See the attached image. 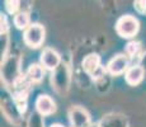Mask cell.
Instances as JSON below:
<instances>
[{
  "label": "cell",
  "instance_id": "cell-17",
  "mask_svg": "<svg viewBox=\"0 0 146 127\" xmlns=\"http://www.w3.org/2000/svg\"><path fill=\"white\" fill-rule=\"evenodd\" d=\"M8 32V22H7V17L4 14H1V35H7Z\"/></svg>",
  "mask_w": 146,
  "mask_h": 127
},
{
  "label": "cell",
  "instance_id": "cell-19",
  "mask_svg": "<svg viewBox=\"0 0 146 127\" xmlns=\"http://www.w3.org/2000/svg\"><path fill=\"white\" fill-rule=\"evenodd\" d=\"M89 127H99V125H97V123H95V125H94V123H92Z\"/></svg>",
  "mask_w": 146,
  "mask_h": 127
},
{
  "label": "cell",
  "instance_id": "cell-9",
  "mask_svg": "<svg viewBox=\"0 0 146 127\" xmlns=\"http://www.w3.org/2000/svg\"><path fill=\"white\" fill-rule=\"evenodd\" d=\"M36 108L41 116H48L56 111V104L51 97L46 94H41L36 100Z\"/></svg>",
  "mask_w": 146,
  "mask_h": 127
},
{
  "label": "cell",
  "instance_id": "cell-13",
  "mask_svg": "<svg viewBox=\"0 0 146 127\" xmlns=\"http://www.w3.org/2000/svg\"><path fill=\"white\" fill-rule=\"evenodd\" d=\"M140 50V43L139 42H130V43L127 45V47H126V53H127V57L128 59H132L135 56L137 55V52H139Z\"/></svg>",
  "mask_w": 146,
  "mask_h": 127
},
{
  "label": "cell",
  "instance_id": "cell-8",
  "mask_svg": "<svg viewBox=\"0 0 146 127\" xmlns=\"http://www.w3.org/2000/svg\"><path fill=\"white\" fill-rule=\"evenodd\" d=\"M128 63L130 59L127 57V55H117L116 57H113L107 65V70L111 75H121L122 72H125L126 70H128Z\"/></svg>",
  "mask_w": 146,
  "mask_h": 127
},
{
  "label": "cell",
  "instance_id": "cell-12",
  "mask_svg": "<svg viewBox=\"0 0 146 127\" xmlns=\"http://www.w3.org/2000/svg\"><path fill=\"white\" fill-rule=\"evenodd\" d=\"M14 24L18 29H27L29 27V14L26 12H21L14 17Z\"/></svg>",
  "mask_w": 146,
  "mask_h": 127
},
{
  "label": "cell",
  "instance_id": "cell-3",
  "mask_svg": "<svg viewBox=\"0 0 146 127\" xmlns=\"http://www.w3.org/2000/svg\"><path fill=\"white\" fill-rule=\"evenodd\" d=\"M44 27L38 23H33L24 32V42L32 49H38L44 41Z\"/></svg>",
  "mask_w": 146,
  "mask_h": 127
},
{
  "label": "cell",
  "instance_id": "cell-5",
  "mask_svg": "<svg viewBox=\"0 0 146 127\" xmlns=\"http://www.w3.org/2000/svg\"><path fill=\"white\" fill-rule=\"evenodd\" d=\"M83 70L93 78L104 76V70L100 66V57L97 53H90L83 60Z\"/></svg>",
  "mask_w": 146,
  "mask_h": 127
},
{
  "label": "cell",
  "instance_id": "cell-10",
  "mask_svg": "<svg viewBox=\"0 0 146 127\" xmlns=\"http://www.w3.org/2000/svg\"><path fill=\"white\" fill-rule=\"evenodd\" d=\"M145 75V70L142 66H139V65H133V66L128 67V70L126 71V81H127L130 85H137L142 81Z\"/></svg>",
  "mask_w": 146,
  "mask_h": 127
},
{
  "label": "cell",
  "instance_id": "cell-18",
  "mask_svg": "<svg viewBox=\"0 0 146 127\" xmlns=\"http://www.w3.org/2000/svg\"><path fill=\"white\" fill-rule=\"evenodd\" d=\"M51 127H64V126H61V125H58V123H55V125H52Z\"/></svg>",
  "mask_w": 146,
  "mask_h": 127
},
{
  "label": "cell",
  "instance_id": "cell-16",
  "mask_svg": "<svg viewBox=\"0 0 146 127\" xmlns=\"http://www.w3.org/2000/svg\"><path fill=\"white\" fill-rule=\"evenodd\" d=\"M135 9L139 13L144 14L146 12V1L145 0H137V1H135Z\"/></svg>",
  "mask_w": 146,
  "mask_h": 127
},
{
  "label": "cell",
  "instance_id": "cell-2",
  "mask_svg": "<svg viewBox=\"0 0 146 127\" xmlns=\"http://www.w3.org/2000/svg\"><path fill=\"white\" fill-rule=\"evenodd\" d=\"M139 21L132 15H123L117 21L116 31L123 38H131L139 32Z\"/></svg>",
  "mask_w": 146,
  "mask_h": 127
},
{
  "label": "cell",
  "instance_id": "cell-15",
  "mask_svg": "<svg viewBox=\"0 0 146 127\" xmlns=\"http://www.w3.org/2000/svg\"><path fill=\"white\" fill-rule=\"evenodd\" d=\"M29 127H42V121L38 114H32L29 121Z\"/></svg>",
  "mask_w": 146,
  "mask_h": 127
},
{
  "label": "cell",
  "instance_id": "cell-14",
  "mask_svg": "<svg viewBox=\"0 0 146 127\" xmlns=\"http://www.w3.org/2000/svg\"><path fill=\"white\" fill-rule=\"evenodd\" d=\"M21 3L19 1H5V8H7V10L9 12L10 14H18L17 12H18V9H19V7H21Z\"/></svg>",
  "mask_w": 146,
  "mask_h": 127
},
{
  "label": "cell",
  "instance_id": "cell-4",
  "mask_svg": "<svg viewBox=\"0 0 146 127\" xmlns=\"http://www.w3.org/2000/svg\"><path fill=\"white\" fill-rule=\"evenodd\" d=\"M52 85L58 93L64 94L70 85V71L66 64H61L52 74Z\"/></svg>",
  "mask_w": 146,
  "mask_h": 127
},
{
  "label": "cell",
  "instance_id": "cell-7",
  "mask_svg": "<svg viewBox=\"0 0 146 127\" xmlns=\"http://www.w3.org/2000/svg\"><path fill=\"white\" fill-rule=\"evenodd\" d=\"M41 63L46 69L55 71L61 65V56L58 55L57 51L47 47V49L43 50V52L41 55Z\"/></svg>",
  "mask_w": 146,
  "mask_h": 127
},
{
  "label": "cell",
  "instance_id": "cell-1",
  "mask_svg": "<svg viewBox=\"0 0 146 127\" xmlns=\"http://www.w3.org/2000/svg\"><path fill=\"white\" fill-rule=\"evenodd\" d=\"M19 72V57L15 55L8 57L1 65V79L4 80L5 85L13 88L15 81L21 78Z\"/></svg>",
  "mask_w": 146,
  "mask_h": 127
},
{
  "label": "cell",
  "instance_id": "cell-6",
  "mask_svg": "<svg viewBox=\"0 0 146 127\" xmlns=\"http://www.w3.org/2000/svg\"><path fill=\"white\" fill-rule=\"evenodd\" d=\"M69 118L72 127H89L90 123V116L83 107L75 106L71 107L69 111Z\"/></svg>",
  "mask_w": 146,
  "mask_h": 127
},
{
  "label": "cell",
  "instance_id": "cell-11",
  "mask_svg": "<svg viewBox=\"0 0 146 127\" xmlns=\"http://www.w3.org/2000/svg\"><path fill=\"white\" fill-rule=\"evenodd\" d=\"M43 75H44V70L41 65L32 64L28 67L27 78L29 79L31 81H33V83H40L42 79H43Z\"/></svg>",
  "mask_w": 146,
  "mask_h": 127
}]
</instances>
